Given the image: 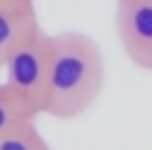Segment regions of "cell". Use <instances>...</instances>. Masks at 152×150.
<instances>
[{"mask_svg":"<svg viewBox=\"0 0 152 150\" xmlns=\"http://www.w3.org/2000/svg\"><path fill=\"white\" fill-rule=\"evenodd\" d=\"M48 41L51 56L44 114L56 119L82 116L104 90V53L92 36L75 29L51 34Z\"/></svg>","mask_w":152,"mask_h":150,"instance_id":"cell-1","label":"cell"},{"mask_svg":"<svg viewBox=\"0 0 152 150\" xmlns=\"http://www.w3.org/2000/svg\"><path fill=\"white\" fill-rule=\"evenodd\" d=\"M41 24L31 29L24 39L15 46L3 65L5 70V85L20 97L36 116L44 114L46 102V82H48V56L51 41Z\"/></svg>","mask_w":152,"mask_h":150,"instance_id":"cell-2","label":"cell"},{"mask_svg":"<svg viewBox=\"0 0 152 150\" xmlns=\"http://www.w3.org/2000/svg\"><path fill=\"white\" fill-rule=\"evenodd\" d=\"M116 29L126 56L152 73V0H116Z\"/></svg>","mask_w":152,"mask_h":150,"instance_id":"cell-3","label":"cell"},{"mask_svg":"<svg viewBox=\"0 0 152 150\" xmlns=\"http://www.w3.org/2000/svg\"><path fill=\"white\" fill-rule=\"evenodd\" d=\"M39 27L36 10H0V70L24 36Z\"/></svg>","mask_w":152,"mask_h":150,"instance_id":"cell-4","label":"cell"},{"mask_svg":"<svg viewBox=\"0 0 152 150\" xmlns=\"http://www.w3.org/2000/svg\"><path fill=\"white\" fill-rule=\"evenodd\" d=\"M0 150H51L36 128V119H24L0 133Z\"/></svg>","mask_w":152,"mask_h":150,"instance_id":"cell-5","label":"cell"},{"mask_svg":"<svg viewBox=\"0 0 152 150\" xmlns=\"http://www.w3.org/2000/svg\"><path fill=\"white\" fill-rule=\"evenodd\" d=\"M24 119H36V114L5 82H0V133H5L7 128H12L15 124H20Z\"/></svg>","mask_w":152,"mask_h":150,"instance_id":"cell-6","label":"cell"},{"mask_svg":"<svg viewBox=\"0 0 152 150\" xmlns=\"http://www.w3.org/2000/svg\"><path fill=\"white\" fill-rule=\"evenodd\" d=\"M0 10H34V0H0Z\"/></svg>","mask_w":152,"mask_h":150,"instance_id":"cell-7","label":"cell"}]
</instances>
